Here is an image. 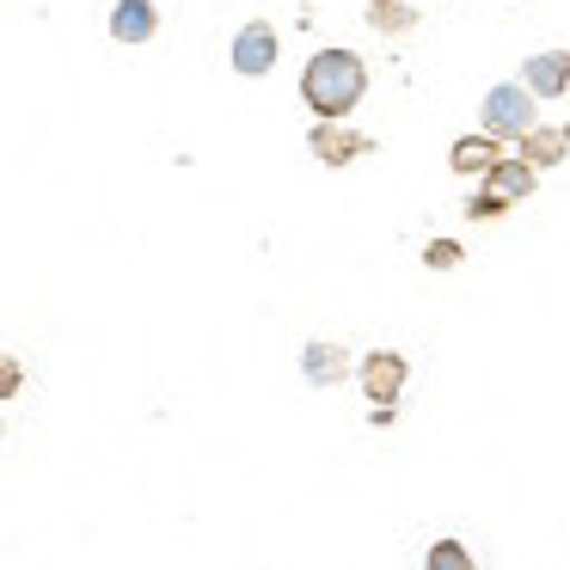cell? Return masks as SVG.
<instances>
[{"label": "cell", "mask_w": 570, "mask_h": 570, "mask_svg": "<svg viewBox=\"0 0 570 570\" xmlns=\"http://www.w3.org/2000/svg\"><path fill=\"white\" fill-rule=\"evenodd\" d=\"M533 185H540V173H533L521 154H503V160L484 173V190H491L497 203H528L533 197Z\"/></svg>", "instance_id": "cell-7"}, {"label": "cell", "mask_w": 570, "mask_h": 570, "mask_svg": "<svg viewBox=\"0 0 570 570\" xmlns=\"http://www.w3.org/2000/svg\"><path fill=\"white\" fill-rule=\"evenodd\" d=\"M307 154H313V160H325V166H350L356 154H368V136L350 129L344 117H320L313 136H307Z\"/></svg>", "instance_id": "cell-5"}, {"label": "cell", "mask_w": 570, "mask_h": 570, "mask_svg": "<svg viewBox=\"0 0 570 570\" xmlns=\"http://www.w3.org/2000/svg\"><path fill=\"white\" fill-rule=\"evenodd\" d=\"M301 374H307L313 386H337L350 374V356L337 344H325V337H313V344L301 350Z\"/></svg>", "instance_id": "cell-11"}, {"label": "cell", "mask_w": 570, "mask_h": 570, "mask_svg": "<svg viewBox=\"0 0 570 570\" xmlns=\"http://www.w3.org/2000/svg\"><path fill=\"white\" fill-rule=\"evenodd\" d=\"M423 570H479V564H472V546L466 540H435L430 558H423Z\"/></svg>", "instance_id": "cell-13"}, {"label": "cell", "mask_w": 570, "mask_h": 570, "mask_svg": "<svg viewBox=\"0 0 570 570\" xmlns=\"http://www.w3.org/2000/svg\"><path fill=\"white\" fill-rule=\"evenodd\" d=\"M533 124H540V111H533V92L521 80H503V87L484 92V136L491 141H521Z\"/></svg>", "instance_id": "cell-2"}, {"label": "cell", "mask_w": 570, "mask_h": 570, "mask_svg": "<svg viewBox=\"0 0 570 570\" xmlns=\"http://www.w3.org/2000/svg\"><path fill=\"white\" fill-rule=\"evenodd\" d=\"M276 56H283V38H276V26H264V19H252V26H239V38H234V75H246V80H258V75H271L276 68Z\"/></svg>", "instance_id": "cell-3"}, {"label": "cell", "mask_w": 570, "mask_h": 570, "mask_svg": "<svg viewBox=\"0 0 570 570\" xmlns=\"http://www.w3.org/2000/svg\"><path fill=\"white\" fill-rule=\"evenodd\" d=\"M19 386H26V368H19V356L0 350V399H19Z\"/></svg>", "instance_id": "cell-15"}, {"label": "cell", "mask_w": 570, "mask_h": 570, "mask_svg": "<svg viewBox=\"0 0 570 570\" xmlns=\"http://www.w3.org/2000/svg\"><path fill=\"white\" fill-rule=\"evenodd\" d=\"M423 264H430V271H454L460 246H454V239H430V246H423Z\"/></svg>", "instance_id": "cell-14"}, {"label": "cell", "mask_w": 570, "mask_h": 570, "mask_svg": "<svg viewBox=\"0 0 570 570\" xmlns=\"http://www.w3.org/2000/svg\"><path fill=\"white\" fill-rule=\"evenodd\" d=\"M160 31V7L154 0H117L111 7V38L117 43H154Z\"/></svg>", "instance_id": "cell-9"}, {"label": "cell", "mask_w": 570, "mask_h": 570, "mask_svg": "<svg viewBox=\"0 0 570 570\" xmlns=\"http://www.w3.org/2000/svg\"><path fill=\"white\" fill-rule=\"evenodd\" d=\"M405 374H411V362L399 356V350H368L362 368H356V381H362V393H368L374 405H393V399L405 393Z\"/></svg>", "instance_id": "cell-4"}, {"label": "cell", "mask_w": 570, "mask_h": 570, "mask_svg": "<svg viewBox=\"0 0 570 570\" xmlns=\"http://www.w3.org/2000/svg\"><path fill=\"white\" fill-rule=\"evenodd\" d=\"M503 209H509V203H497L491 190H479V197L466 203V215H472V222H497V215H503Z\"/></svg>", "instance_id": "cell-16"}, {"label": "cell", "mask_w": 570, "mask_h": 570, "mask_svg": "<svg viewBox=\"0 0 570 570\" xmlns=\"http://www.w3.org/2000/svg\"><path fill=\"white\" fill-rule=\"evenodd\" d=\"M368 92V62L356 50H320L301 68V105L313 117H350Z\"/></svg>", "instance_id": "cell-1"}, {"label": "cell", "mask_w": 570, "mask_h": 570, "mask_svg": "<svg viewBox=\"0 0 570 570\" xmlns=\"http://www.w3.org/2000/svg\"><path fill=\"white\" fill-rule=\"evenodd\" d=\"M521 87H528L533 99H564V92H570V50H540V56H528V68H521Z\"/></svg>", "instance_id": "cell-6"}, {"label": "cell", "mask_w": 570, "mask_h": 570, "mask_svg": "<svg viewBox=\"0 0 570 570\" xmlns=\"http://www.w3.org/2000/svg\"><path fill=\"white\" fill-rule=\"evenodd\" d=\"M515 148H521V160H528L533 173H546V166H558L570 154V124H533Z\"/></svg>", "instance_id": "cell-8"}, {"label": "cell", "mask_w": 570, "mask_h": 570, "mask_svg": "<svg viewBox=\"0 0 570 570\" xmlns=\"http://www.w3.org/2000/svg\"><path fill=\"white\" fill-rule=\"evenodd\" d=\"M368 26L381 31V38H405V31L417 26V7H411V0H368Z\"/></svg>", "instance_id": "cell-12"}, {"label": "cell", "mask_w": 570, "mask_h": 570, "mask_svg": "<svg viewBox=\"0 0 570 570\" xmlns=\"http://www.w3.org/2000/svg\"><path fill=\"white\" fill-rule=\"evenodd\" d=\"M497 160H503V141H491L484 129H479V136H460L454 148H448V166H454L460 178H484Z\"/></svg>", "instance_id": "cell-10"}]
</instances>
